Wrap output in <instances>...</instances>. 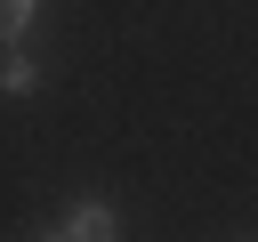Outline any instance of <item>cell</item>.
I'll return each mask as SVG.
<instances>
[{"mask_svg": "<svg viewBox=\"0 0 258 242\" xmlns=\"http://www.w3.org/2000/svg\"><path fill=\"white\" fill-rule=\"evenodd\" d=\"M32 8L40 0H0V40H24L32 32Z\"/></svg>", "mask_w": 258, "mask_h": 242, "instance_id": "3957f363", "label": "cell"}, {"mask_svg": "<svg viewBox=\"0 0 258 242\" xmlns=\"http://www.w3.org/2000/svg\"><path fill=\"white\" fill-rule=\"evenodd\" d=\"M48 234H56V242H113L121 218H113V202H64V218H56Z\"/></svg>", "mask_w": 258, "mask_h": 242, "instance_id": "6da1fadb", "label": "cell"}, {"mask_svg": "<svg viewBox=\"0 0 258 242\" xmlns=\"http://www.w3.org/2000/svg\"><path fill=\"white\" fill-rule=\"evenodd\" d=\"M32 89H40V65L16 40H0V97H32Z\"/></svg>", "mask_w": 258, "mask_h": 242, "instance_id": "7a4b0ae2", "label": "cell"}]
</instances>
